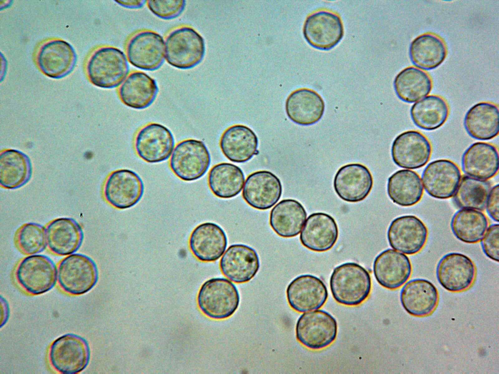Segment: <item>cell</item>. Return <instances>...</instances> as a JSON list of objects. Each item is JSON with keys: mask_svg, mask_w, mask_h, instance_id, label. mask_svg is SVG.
I'll use <instances>...</instances> for the list:
<instances>
[{"mask_svg": "<svg viewBox=\"0 0 499 374\" xmlns=\"http://www.w3.org/2000/svg\"><path fill=\"white\" fill-rule=\"evenodd\" d=\"M91 357L89 342L74 333L64 334L51 344L48 359L51 367L63 374H76L88 365Z\"/></svg>", "mask_w": 499, "mask_h": 374, "instance_id": "8992f818", "label": "cell"}, {"mask_svg": "<svg viewBox=\"0 0 499 374\" xmlns=\"http://www.w3.org/2000/svg\"><path fill=\"white\" fill-rule=\"evenodd\" d=\"M337 332L336 319L323 310L303 313L295 327L297 340L311 350H321L329 346L335 341Z\"/></svg>", "mask_w": 499, "mask_h": 374, "instance_id": "9c48e42d", "label": "cell"}, {"mask_svg": "<svg viewBox=\"0 0 499 374\" xmlns=\"http://www.w3.org/2000/svg\"><path fill=\"white\" fill-rule=\"evenodd\" d=\"M329 285L335 300L348 306L362 303L369 296L372 287L369 272L353 262L336 267L331 275Z\"/></svg>", "mask_w": 499, "mask_h": 374, "instance_id": "6da1fadb", "label": "cell"}, {"mask_svg": "<svg viewBox=\"0 0 499 374\" xmlns=\"http://www.w3.org/2000/svg\"><path fill=\"white\" fill-rule=\"evenodd\" d=\"M211 163L210 152L204 143L189 139L178 143L170 159L173 173L185 181H193L202 177Z\"/></svg>", "mask_w": 499, "mask_h": 374, "instance_id": "ba28073f", "label": "cell"}, {"mask_svg": "<svg viewBox=\"0 0 499 374\" xmlns=\"http://www.w3.org/2000/svg\"><path fill=\"white\" fill-rule=\"evenodd\" d=\"M227 243V236L223 229L211 222L197 225L191 233L189 242L192 254L203 262L218 260L224 254Z\"/></svg>", "mask_w": 499, "mask_h": 374, "instance_id": "d4e9b609", "label": "cell"}, {"mask_svg": "<svg viewBox=\"0 0 499 374\" xmlns=\"http://www.w3.org/2000/svg\"><path fill=\"white\" fill-rule=\"evenodd\" d=\"M144 186L140 177L129 169L111 172L105 182L103 195L112 206L119 209L131 208L141 200Z\"/></svg>", "mask_w": 499, "mask_h": 374, "instance_id": "7c38bea8", "label": "cell"}, {"mask_svg": "<svg viewBox=\"0 0 499 374\" xmlns=\"http://www.w3.org/2000/svg\"><path fill=\"white\" fill-rule=\"evenodd\" d=\"M325 108L321 95L315 91L301 88L292 92L285 104L288 117L294 123L309 126L318 122L322 117Z\"/></svg>", "mask_w": 499, "mask_h": 374, "instance_id": "83f0119b", "label": "cell"}, {"mask_svg": "<svg viewBox=\"0 0 499 374\" xmlns=\"http://www.w3.org/2000/svg\"><path fill=\"white\" fill-rule=\"evenodd\" d=\"M15 241L18 249L25 255L40 253L47 247L46 227L37 223H25L17 231Z\"/></svg>", "mask_w": 499, "mask_h": 374, "instance_id": "b9f144b4", "label": "cell"}, {"mask_svg": "<svg viewBox=\"0 0 499 374\" xmlns=\"http://www.w3.org/2000/svg\"><path fill=\"white\" fill-rule=\"evenodd\" d=\"M373 270L377 282L383 287L395 290L403 285L412 274V265L405 254L392 249L381 252L375 259Z\"/></svg>", "mask_w": 499, "mask_h": 374, "instance_id": "603a6c76", "label": "cell"}, {"mask_svg": "<svg viewBox=\"0 0 499 374\" xmlns=\"http://www.w3.org/2000/svg\"><path fill=\"white\" fill-rule=\"evenodd\" d=\"M147 6L156 17L170 20L179 16L185 9L186 1L182 0H148Z\"/></svg>", "mask_w": 499, "mask_h": 374, "instance_id": "7bdbcfd3", "label": "cell"}, {"mask_svg": "<svg viewBox=\"0 0 499 374\" xmlns=\"http://www.w3.org/2000/svg\"><path fill=\"white\" fill-rule=\"evenodd\" d=\"M401 304L409 315L424 317L431 315L439 301L436 286L429 280L415 279L407 281L401 290Z\"/></svg>", "mask_w": 499, "mask_h": 374, "instance_id": "484cf974", "label": "cell"}, {"mask_svg": "<svg viewBox=\"0 0 499 374\" xmlns=\"http://www.w3.org/2000/svg\"><path fill=\"white\" fill-rule=\"evenodd\" d=\"M498 107L488 102H481L471 107L466 113L463 125L467 133L479 140H491L499 134Z\"/></svg>", "mask_w": 499, "mask_h": 374, "instance_id": "1f68e13d", "label": "cell"}, {"mask_svg": "<svg viewBox=\"0 0 499 374\" xmlns=\"http://www.w3.org/2000/svg\"><path fill=\"white\" fill-rule=\"evenodd\" d=\"M307 216L303 205L298 201L284 199L271 209L269 224L273 230L283 238H292L298 235Z\"/></svg>", "mask_w": 499, "mask_h": 374, "instance_id": "d6a6232c", "label": "cell"}, {"mask_svg": "<svg viewBox=\"0 0 499 374\" xmlns=\"http://www.w3.org/2000/svg\"><path fill=\"white\" fill-rule=\"evenodd\" d=\"M128 62L142 70L158 69L165 59V43L163 37L151 30H143L134 35L126 49Z\"/></svg>", "mask_w": 499, "mask_h": 374, "instance_id": "30bf717a", "label": "cell"}, {"mask_svg": "<svg viewBox=\"0 0 499 374\" xmlns=\"http://www.w3.org/2000/svg\"><path fill=\"white\" fill-rule=\"evenodd\" d=\"M499 231L498 224H494L488 227L481 240V246L484 254L490 259L499 262Z\"/></svg>", "mask_w": 499, "mask_h": 374, "instance_id": "ee69618b", "label": "cell"}, {"mask_svg": "<svg viewBox=\"0 0 499 374\" xmlns=\"http://www.w3.org/2000/svg\"><path fill=\"white\" fill-rule=\"evenodd\" d=\"M410 113L416 126L422 130L433 131L445 123L449 108L447 102L441 96L430 95L414 103Z\"/></svg>", "mask_w": 499, "mask_h": 374, "instance_id": "74e56055", "label": "cell"}, {"mask_svg": "<svg viewBox=\"0 0 499 374\" xmlns=\"http://www.w3.org/2000/svg\"><path fill=\"white\" fill-rule=\"evenodd\" d=\"M282 186L280 179L268 170H259L247 178L242 197L246 202L256 209L265 210L274 206L280 199Z\"/></svg>", "mask_w": 499, "mask_h": 374, "instance_id": "44dd1931", "label": "cell"}, {"mask_svg": "<svg viewBox=\"0 0 499 374\" xmlns=\"http://www.w3.org/2000/svg\"><path fill=\"white\" fill-rule=\"evenodd\" d=\"M491 184L487 180L463 175L453 195V201L459 208L483 211L485 208Z\"/></svg>", "mask_w": 499, "mask_h": 374, "instance_id": "60d3db41", "label": "cell"}, {"mask_svg": "<svg viewBox=\"0 0 499 374\" xmlns=\"http://www.w3.org/2000/svg\"><path fill=\"white\" fill-rule=\"evenodd\" d=\"M303 35L307 43L321 50H328L342 39L344 28L340 16L333 11L321 9L307 18Z\"/></svg>", "mask_w": 499, "mask_h": 374, "instance_id": "8fae6325", "label": "cell"}, {"mask_svg": "<svg viewBox=\"0 0 499 374\" xmlns=\"http://www.w3.org/2000/svg\"><path fill=\"white\" fill-rule=\"evenodd\" d=\"M15 277L18 284L28 294L40 295L56 286L58 268L54 262L46 255H28L18 263Z\"/></svg>", "mask_w": 499, "mask_h": 374, "instance_id": "52a82bcc", "label": "cell"}, {"mask_svg": "<svg viewBox=\"0 0 499 374\" xmlns=\"http://www.w3.org/2000/svg\"><path fill=\"white\" fill-rule=\"evenodd\" d=\"M46 236L49 250L61 256L75 253L84 240L81 226L70 217L58 218L49 222L46 227Z\"/></svg>", "mask_w": 499, "mask_h": 374, "instance_id": "cb8c5ba5", "label": "cell"}, {"mask_svg": "<svg viewBox=\"0 0 499 374\" xmlns=\"http://www.w3.org/2000/svg\"><path fill=\"white\" fill-rule=\"evenodd\" d=\"M499 187L497 184L490 190L486 203L485 208L489 217L496 222H499Z\"/></svg>", "mask_w": 499, "mask_h": 374, "instance_id": "f6af8a7d", "label": "cell"}, {"mask_svg": "<svg viewBox=\"0 0 499 374\" xmlns=\"http://www.w3.org/2000/svg\"><path fill=\"white\" fill-rule=\"evenodd\" d=\"M387 192L395 204L403 207L414 206L421 200L423 189L419 175L410 169H400L388 179Z\"/></svg>", "mask_w": 499, "mask_h": 374, "instance_id": "d590c367", "label": "cell"}, {"mask_svg": "<svg viewBox=\"0 0 499 374\" xmlns=\"http://www.w3.org/2000/svg\"><path fill=\"white\" fill-rule=\"evenodd\" d=\"M440 284L451 292H461L468 289L476 276V267L467 256L459 252H450L439 261L436 270Z\"/></svg>", "mask_w": 499, "mask_h": 374, "instance_id": "4fadbf2b", "label": "cell"}, {"mask_svg": "<svg viewBox=\"0 0 499 374\" xmlns=\"http://www.w3.org/2000/svg\"><path fill=\"white\" fill-rule=\"evenodd\" d=\"M158 92L155 79L142 71H134L129 74L118 89L122 102L136 110L150 107L156 99Z\"/></svg>", "mask_w": 499, "mask_h": 374, "instance_id": "f546056e", "label": "cell"}, {"mask_svg": "<svg viewBox=\"0 0 499 374\" xmlns=\"http://www.w3.org/2000/svg\"><path fill=\"white\" fill-rule=\"evenodd\" d=\"M98 278L96 263L84 254L66 256L58 265V284L69 295L80 296L89 292L96 285Z\"/></svg>", "mask_w": 499, "mask_h": 374, "instance_id": "5b68a950", "label": "cell"}, {"mask_svg": "<svg viewBox=\"0 0 499 374\" xmlns=\"http://www.w3.org/2000/svg\"><path fill=\"white\" fill-rule=\"evenodd\" d=\"M245 180L244 173L239 167L229 163H221L211 169L208 185L215 196L229 199L240 193Z\"/></svg>", "mask_w": 499, "mask_h": 374, "instance_id": "f35d334b", "label": "cell"}, {"mask_svg": "<svg viewBox=\"0 0 499 374\" xmlns=\"http://www.w3.org/2000/svg\"><path fill=\"white\" fill-rule=\"evenodd\" d=\"M126 55L120 49L105 46L96 49L89 57L86 73L95 86L106 89L120 86L129 73Z\"/></svg>", "mask_w": 499, "mask_h": 374, "instance_id": "7a4b0ae2", "label": "cell"}, {"mask_svg": "<svg viewBox=\"0 0 499 374\" xmlns=\"http://www.w3.org/2000/svg\"><path fill=\"white\" fill-rule=\"evenodd\" d=\"M450 227L455 237L465 243H476L482 239L488 227V220L481 211L463 208L452 218Z\"/></svg>", "mask_w": 499, "mask_h": 374, "instance_id": "ab89813d", "label": "cell"}, {"mask_svg": "<svg viewBox=\"0 0 499 374\" xmlns=\"http://www.w3.org/2000/svg\"><path fill=\"white\" fill-rule=\"evenodd\" d=\"M499 153L496 146L482 142L471 144L461 158L463 171L467 175L482 180L491 179L498 173Z\"/></svg>", "mask_w": 499, "mask_h": 374, "instance_id": "f1b7e54d", "label": "cell"}, {"mask_svg": "<svg viewBox=\"0 0 499 374\" xmlns=\"http://www.w3.org/2000/svg\"><path fill=\"white\" fill-rule=\"evenodd\" d=\"M394 88L398 97L408 103L415 102L431 91L432 82L425 72L415 67H408L396 76Z\"/></svg>", "mask_w": 499, "mask_h": 374, "instance_id": "8d00e7d4", "label": "cell"}, {"mask_svg": "<svg viewBox=\"0 0 499 374\" xmlns=\"http://www.w3.org/2000/svg\"><path fill=\"white\" fill-rule=\"evenodd\" d=\"M338 237V226L334 218L328 214L316 212L307 218L300 240L307 248L322 252L332 248Z\"/></svg>", "mask_w": 499, "mask_h": 374, "instance_id": "4316f807", "label": "cell"}, {"mask_svg": "<svg viewBox=\"0 0 499 374\" xmlns=\"http://www.w3.org/2000/svg\"><path fill=\"white\" fill-rule=\"evenodd\" d=\"M394 163L404 168L417 169L429 161L432 146L427 138L417 131H407L398 135L391 147Z\"/></svg>", "mask_w": 499, "mask_h": 374, "instance_id": "e0dca14e", "label": "cell"}, {"mask_svg": "<svg viewBox=\"0 0 499 374\" xmlns=\"http://www.w3.org/2000/svg\"><path fill=\"white\" fill-rule=\"evenodd\" d=\"M119 5L129 9H138L142 8L147 1L144 0H115Z\"/></svg>", "mask_w": 499, "mask_h": 374, "instance_id": "bcb514c9", "label": "cell"}, {"mask_svg": "<svg viewBox=\"0 0 499 374\" xmlns=\"http://www.w3.org/2000/svg\"><path fill=\"white\" fill-rule=\"evenodd\" d=\"M10 316V308L7 300L0 297V328H2L8 320Z\"/></svg>", "mask_w": 499, "mask_h": 374, "instance_id": "7dc6e473", "label": "cell"}, {"mask_svg": "<svg viewBox=\"0 0 499 374\" xmlns=\"http://www.w3.org/2000/svg\"><path fill=\"white\" fill-rule=\"evenodd\" d=\"M461 178L459 166L454 162L445 159H438L429 163L422 175L425 191L429 196L438 199L451 198Z\"/></svg>", "mask_w": 499, "mask_h": 374, "instance_id": "d6986e66", "label": "cell"}, {"mask_svg": "<svg viewBox=\"0 0 499 374\" xmlns=\"http://www.w3.org/2000/svg\"><path fill=\"white\" fill-rule=\"evenodd\" d=\"M77 61V55L73 47L60 39L49 40L39 47L36 62L39 70L46 76L60 79L70 74Z\"/></svg>", "mask_w": 499, "mask_h": 374, "instance_id": "2e32d148", "label": "cell"}, {"mask_svg": "<svg viewBox=\"0 0 499 374\" xmlns=\"http://www.w3.org/2000/svg\"><path fill=\"white\" fill-rule=\"evenodd\" d=\"M198 306L207 317L224 319L231 316L238 309L240 295L236 286L224 278L206 280L197 295Z\"/></svg>", "mask_w": 499, "mask_h": 374, "instance_id": "3957f363", "label": "cell"}, {"mask_svg": "<svg viewBox=\"0 0 499 374\" xmlns=\"http://www.w3.org/2000/svg\"><path fill=\"white\" fill-rule=\"evenodd\" d=\"M165 43V59L175 68L192 69L204 58V39L191 27L184 26L172 30L167 36Z\"/></svg>", "mask_w": 499, "mask_h": 374, "instance_id": "277c9868", "label": "cell"}, {"mask_svg": "<svg viewBox=\"0 0 499 374\" xmlns=\"http://www.w3.org/2000/svg\"><path fill=\"white\" fill-rule=\"evenodd\" d=\"M222 274L236 283L250 280L260 268V260L253 248L243 244L230 245L219 263Z\"/></svg>", "mask_w": 499, "mask_h": 374, "instance_id": "7402d4cb", "label": "cell"}, {"mask_svg": "<svg viewBox=\"0 0 499 374\" xmlns=\"http://www.w3.org/2000/svg\"><path fill=\"white\" fill-rule=\"evenodd\" d=\"M32 174V165L29 156L13 149L1 151L0 154V185L4 188L16 189L27 184Z\"/></svg>", "mask_w": 499, "mask_h": 374, "instance_id": "836d02e7", "label": "cell"}, {"mask_svg": "<svg viewBox=\"0 0 499 374\" xmlns=\"http://www.w3.org/2000/svg\"><path fill=\"white\" fill-rule=\"evenodd\" d=\"M258 139L254 132L243 125L228 128L222 134L220 147L230 161L245 163L258 153Z\"/></svg>", "mask_w": 499, "mask_h": 374, "instance_id": "4dcf8cb0", "label": "cell"}, {"mask_svg": "<svg viewBox=\"0 0 499 374\" xmlns=\"http://www.w3.org/2000/svg\"><path fill=\"white\" fill-rule=\"evenodd\" d=\"M286 296L288 304L299 313L317 310L326 302L328 293L324 282L316 276H297L288 285Z\"/></svg>", "mask_w": 499, "mask_h": 374, "instance_id": "ac0fdd59", "label": "cell"}, {"mask_svg": "<svg viewBox=\"0 0 499 374\" xmlns=\"http://www.w3.org/2000/svg\"><path fill=\"white\" fill-rule=\"evenodd\" d=\"M373 177L368 168L360 163H350L341 167L333 180V187L343 200L357 203L364 200L370 192Z\"/></svg>", "mask_w": 499, "mask_h": 374, "instance_id": "ffe728a7", "label": "cell"}, {"mask_svg": "<svg viewBox=\"0 0 499 374\" xmlns=\"http://www.w3.org/2000/svg\"><path fill=\"white\" fill-rule=\"evenodd\" d=\"M428 229L423 222L412 215L394 219L387 230L390 246L407 255L419 253L424 246L428 238Z\"/></svg>", "mask_w": 499, "mask_h": 374, "instance_id": "5bb4252c", "label": "cell"}, {"mask_svg": "<svg viewBox=\"0 0 499 374\" xmlns=\"http://www.w3.org/2000/svg\"><path fill=\"white\" fill-rule=\"evenodd\" d=\"M174 147V139L171 131L163 125L149 123L137 132L134 149L137 155L149 163L167 160Z\"/></svg>", "mask_w": 499, "mask_h": 374, "instance_id": "9a60e30c", "label": "cell"}, {"mask_svg": "<svg viewBox=\"0 0 499 374\" xmlns=\"http://www.w3.org/2000/svg\"><path fill=\"white\" fill-rule=\"evenodd\" d=\"M409 55L412 63L417 67L431 70L438 67L444 61L447 49L440 37L427 33L413 40L409 46Z\"/></svg>", "mask_w": 499, "mask_h": 374, "instance_id": "e575fe53", "label": "cell"}]
</instances>
